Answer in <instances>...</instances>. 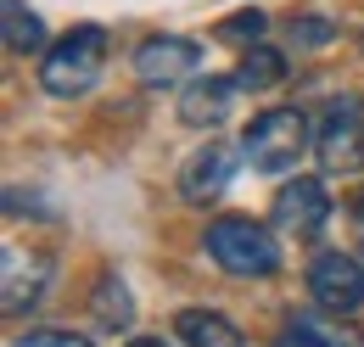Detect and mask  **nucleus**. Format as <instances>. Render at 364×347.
Instances as JSON below:
<instances>
[{"label":"nucleus","mask_w":364,"mask_h":347,"mask_svg":"<svg viewBox=\"0 0 364 347\" xmlns=\"http://www.w3.org/2000/svg\"><path fill=\"white\" fill-rule=\"evenodd\" d=\"M264 28H269V17H264V11H252V6L219 23V34H225V40H247V45H258V34H264Z\"/></svg>","instance_id":"nucleus-17"},{"label":"nucleus","mask_w":364,"mask_h":347,"mask_svg":"<svg viewBox=\"0 0 364 347\" xmlns=\"http://www.w3.org/2000/svg\"><path fill=\"white\" fill-rule=\"evenodd\" d=\"M303 151H314V124L297 107H269L241 129V157L258 174H291Z\"/></svg>","instance_id":"nucleus-3"},{"label":"nucleus","mask_w":364,"mask_h":347,"mask_svg":"<svg viewBox=\"0 0 364 347\" xmlns=\"http://www.w3.org/2000/svg\"><path fill=\"white\" fill-rule=\"evenodd\" d=\"M314 157L319 174L336 179V174H364V95H331L325 112L314 124Z\"/></svg>","instance_id":"nucleus-4"},{"label":"nucleus","mask_w":364,"mask_h":347,"mask_svg":"<svg viewBox=\"0 0 364 347\" xmlns=\"http://www.w3.org/2000/svg\"><path fill=\"white\" fill-rule=\"evenodd\" d=\"M174 336L185 347H247L241 325L230 314H219V308H185V314H174Z\"/></svg>","instance_id":"nucleus-11"},{"label":"nucleus","mask_w":364,"mask_h":347,"mask_svg":"<svg viewBox=\"0 0 364 347\" xmlns=\"http://www.w3.org/2000/svg\"><path fill=\"white\" fill-rule=\"evenodd\" d=\"M235 163H241V146H230V140L196 146V151L185 157V169H180V202H191V208L219 202L230 191V179H235Z\"/></svg>","instance_id":"nucleus-7"},{"label":"nucleus","mask_w":364,"mask_h":347,"mask_svg":"<svg viewBox=\"0 0 364 347\" xmlns=\"http://www.w3.org/2000/svg\"><path fill=\"white\" fill-rule=\"evenodd\" d=\"M46 280H50V258H46V252L6 247V297H0V308H6L11 319H17V314H28V308L40 303Z\"/></svg>","instance_id":"nucleus-10"},{"label":"nucleus","mask_w":364,"mask_h":347,"mask_svg":"<svg viewBox=\"0 0 364 347\" xmlns=\"http://www.w3.org/2000/svg\"><path fill=\"white\" fill-rule=\"evenodd\" d=\"M90 314H95V325H101V331H129V325H135V297H129L124 274H112V269H107V274L95 280Z\"/></svg>","instance_id":"nucleus-14"},{"label":"nucleus","mask_w":364,"mask_h":347,"mask_svg":"<svg viewBox=\"0 0 364 347\" xmlns=\"http://www.w3.org/2000/svg\"><path fill=\"white\" fill-rule=\"evenodd\" d=\"M124 347H174L168 336H135V342H124Z\"/></svg>","instance_id":"nucleus-20"},{"label":"nucleus","mask_w":364,"mask_h":347,"mask_svg":"<svg viewBox=\"0 0 364 347\" xmlns=\"http://www.w3.org/2000/svg\"><path fill=\"white\" fill-rule=\"evenodd\" d=\"M235 90H241L235 73H208V79L196 73L180 95V124L185 129H219L230 118V107H235Z\"/></svg>","instance_id":"nucleus-9"},{"label":"nucleus","mask_w":364,"mask_h":347,"mask_svg":"<svg viewBox=\"0 0 364 347\" xmlns=\"http://www.w3.org/2000/svg\"><path fill=\"white\" fill-rule=\"evenodd\" d=\"M348 218H353V241H359V252H364V191L353 196V208H348Z\"/></svg>","instance_id":"nucleus-19"},{"label":"nucleus","mask_w":364,"mask_h":347,"mask_svg":"<svg viewBox=\"0 0 364 347\" xmlns=\"http://www.w3.org/2000/svg\"><path fill=\"white\" fill-rule=\"evenodd\" d=\"M235 79H241V90H274L280 79H286V56H280L274 45H247Z\"/></svg>","instance_id":"nucleus-15"},{"label":"nucleus","mask_w":364,"mask_h":347,"mask_svg":"<svg viewBox=\"0 0 364 347\" xmlns=\"http://www.w3.org/2000/svg\"><path fill=\"white\" fill-rule=\"evenodd\" d=\"M286 40H291V50H319V45L336 40V23H331V17H314V11H303V17L286 23Z\"/></svg>","instance_id":"nucleus-16"},{"label":"nucleus","mask_w":364,"mask_h":347,"mask_svg":"<svg viewBox=\"0 0 364 347\" xmlns=\"http://www.w3.org/2000/svg\"><path fill=\"white\" fill-rule=\"evenodd\" d=\"M107 68V28L101 23H79L68 28L62 40L40 56V90L56 101H73V95H90L95 79Z\"/></svg>","instance_id":"nucleus-2"},{"label":"nucleus","mask_w":364,"mask_h":347,"mask_svg":"<svg viewBox=\"0 0 364 347\" xmlns=\"http://www.w3.org/2000/svg\"><path fill=\"white\" fill-rule=\"evenodd\" d=\"M309 297H314L319 314L348 319L353 308H364V263L353 258V252H342V247L319 252V258L309 263Z\"/></svg>","instance_id":"nucleus-6"},{"label":"nucleus","mask_w":364,"mask_h":347,"mask_svg":"<svg viewBox=\"0 0 364 347\" xmlns=\"http://www.w3.org/2000/svg\"><path fill=\"white\" fill-rule=\"evenodd\" d=\"M280 347H364V336L348 331V325H336V319H319L309 308H291L286 331H280Z\"/></svg>","instance_id":"nucleus-12"},{"label":"nucleus","mask_w":364,"mask_h":347,"mask_svg":"<svg viewBox=\"0 0 364 347\" xmlns=\"http://www.w3.org/2000/svg\"><path fill=\"white\" fill-rule=\"evenodd\" d=\"M202 68V45L185 40V34H151V40L135 50V73L140 85L163 90V85H191Z\"/></svg>","instance_id":"nucleus-8"},{"label":"nucleus","mask_w":364,"mask_h":347,"mask_svg":"<svg viewBox=\"0 0 364 347\" xmlns=\"http://www.w3.org/2000/svg\"><path fill=\"white\" fill-rule=\"evenodd\" d=\"M0 34H6V50H11V56L50 50V45H46V23H40V11H28L23 0H0Z\"/></svg>","instance_id":"nucleus-13"},{"label":"nucleus","mask_w":364,"mask_h":347,"mask_svg":"<svg viewBox=\"0 0 364 347\" xmlns=\"http://www.w3.org/2000/svg\"><path fill=\"white\" fill-rule=\"evenodd\" d=\"M202 241H208V258L219 263L230 280H269L274 269H280L274 230H264L258 218H247V213L213 218V224L202 230Z\"/></svg>","instance_id":"nucleus-1"},{"label":"nucleus","mask_w":364,"mask_h":347,"mask_svg":"<svg viewBox=\"0 0 364 347\" xmlns=\"http://www.w3.org/2000/svg\"><path fill=\"white\" fill-rule=\"evenodd\" d=\"M269 218L280 235H297V241H314L319 230L331 224V185L319 174H291L269 202Z\"/></svg>","instance_id":"nucleus-5"},{"label":"nucleus","mask_w":364,"mask_h":347,"mask_svg":"<svg viewBox=\"0 0 364 347\" xmlns=\"http://www.w3.org/2000/svg\"><path fill=\"white\" fill-rule=\"evenodd\" d=\"M11 347H95L90 336H73V331H28V336H17Z\"/></svg>","instance_id":"nucleus-18"}]
</instances>
